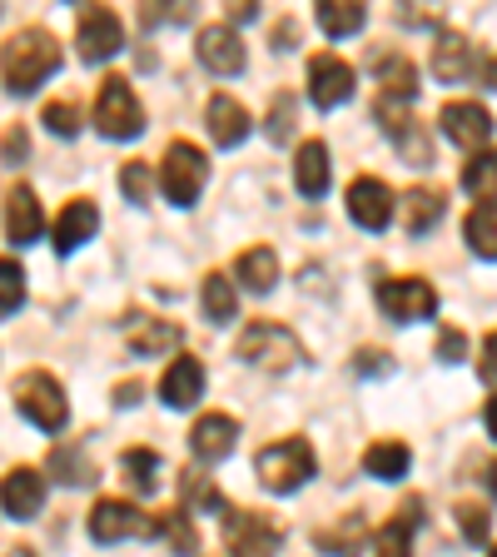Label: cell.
Instances as JSON below:
<instances>
[{"mask_svg":"<svg viewBox=\"0 0 497 557\" xmlns=\"http://www.w3.org/2000/svg\"><path fill=\"white\" fill-rule=\"evenodd\" d=\"M46 483H65V487H90L95 483V463L80 453V443H55V448H50Z\"/></svg>","mask_w":497,"mask_h":557,"instance_id":"29","label":"cell"},{"mask_svg":"<svg viewBox=\"0 0 497 557\" xmlns=\"http://www.w3.org/2000/svg\"><path fill=\"white\" fill-rule=\"evenodd\" d=\"M363 468H369L373 478H383V483H398V478H408V468H413V448H408L403 438H378L363 453Z\"/></svg>","mask_w":497,"mask_h":557,"instance_id":"30","label":"cell"},{"mask_svg":"<svg viewBox=\"0 0 497 557\" xmlns=\"http://www.w3.org/2000/svg\"><path fill=\"white\" fill-rule=\"evenodd\" d=\"M353 65L348 60H338L334 50H319V55H309V100L319 104V110H338V104L353 95Z\"/></svg>","mask_w":497,"mask_h":557,"instance_id":"13","label":"cell"},{"mask_svg":"<svg viewBox=\"0 0 497 557\" xmlns=\"http://www.w3.org/2000/svg\"><path fill=\"white\" fill-rule=\"evenodd\" d=\"M418 518H423V503L408 498V503H403V512H394V522H383V533H378V557H413Z\"/></svg>","mask_w":497,"mask_h":557,"instance_id":"31","label":"cell"},{"mask_svg":"<svg viewBox=\"0 0 497 557\" xmlns=\"http://www.w3.org/2000/svg\"><path fill=\"white\" fill-rule=\"evenodd\" d=\"M179 512H224V493L214 487V478L185 468L179 473Z\"/></svg>","mask_w":497,"mask_h":557,"instance_id":"33","label":"cell"},{"mask_svg":"<svg viewBox=\"0 0 497 557\" xmlns=\"http://www.w3.org/2000/svg\"><path fill=\"white\" fill-rule=\"evenodd\" d=\"M373 115L383 120V129H388V139H394L398 150H403L408 164H423L433 160V139H428V125H418L413 115H408V104L403 100H378L373 104Z\"/></svg>","mask_w":497,"mask_h":557,"instance_id":"11","label":"cell"},{"mask_svg":"<svg viewBox=\"0 0 497 557\" xmlns=\"http://www.w3.org/2000/svg\"><path fill=\"white\" fill-rule=\"evenodd\" d=\"M120 329H125L129 354H139V359L170 354V348H179V338H185V329H179V324H170V319H154V313H139V309H129Z\"/></svg>","mask_w":497,"mask_h":557,"instance_id":"15","label":"cell"},{"mask_svg":"<svg viewBox=\"0 0 497 557\" xmlns=\"http://www.w3.org/2000/svg\"><path fill=\"white\" fill-rule=\"evenodd\" d=\"M394 220L403 224L408 234H428L433 224L443 220V189L413 185V189H403V195H394Z\"/></svg>","mask_w":497,"mask_h":557,"instance_id":"22","label":"cell"},{"mask_svg":"<svg viewBox=\"0 0 497 557\" xmlns=\"http://www.w3.org/2000/svg\"><path fill=\"white\" fill-rule=\"evenodd\" d=\"M195 55H199V65H209L214 75H239L244 70V35L224 21L204 25V30L195 35Z\"/></svg>","mask_w":497,"mask_h":557,"instance_id":"16","label":"cell"},{"mask_svg":"<svg viewBox=\"0 0 497 557\" xmlns=\"http://www.w3.org/2000/svg\"><path fill=\"white\" fill-rule=\"evenodd\" d=\"M95 129L104 139H135L145 129V104H139L135 85L125 75H104L100 95H95Z\"/></svg>","mask_w":497,"mask_h":557,"instance_id":"5","label":"cell"},{"mask_svg":"<svg viewBox=\"0 0 497 557\" xmlns=\"http://www.w3.org/2000/svg\"><path fill=\"white\" fill-rule=\"evenodd\" d=\"M120 189H125L129 205H150V195H154V164L150 160L120 164Z\"/></svg>","mask_w":497,"mask_h":557,"instance_id":"39","label":"cell"},{"mask_svg":"<svg viewBox=\"0 0 497 557\" xmlns=\"http://www.w3.org/2000/svg\"><path fill=\"white\" fill-rule=\"evenodd\" d=\"M204 363L195 359V354H179V359L164 369V379H160V398L170 408H195L199 398H204Z\"/></svg>","mask_w":497,"mask_h":557,"instance_id":"20","label":"cell"},{"mask_svg":"<svg viewBox=\"0 0 497 557\" xmlns=\"http://www.w3.org/2000/svg\"><path fill=\"white\" fill-rule=\"evenodd\" d=\"M313 547L328 557H359L363 547H369V522H363V512H348V518H338L334 528H319V533H313Z\"/></svg>","mask_w":497,"mask_h":557,"instance_id":"25","label":"cell"},{"mask_svg":"<svg viewBox=\"0 0 497 557\" xmlns=\"http://www.w3.org/2000/svg\"><path fill=\"white\" fill-rule=\"evenodd\" d=\"M254 15H259L254 0H244V5H229V21H254Z\"/></svg>","mask_w":497,"mask_h":557,"instance_id":"49","label":"cell"},{"mask_svg":"<svg viewBox=\"0 0 497 557\" xmlns=\"http://www.w3.org/2000/svg\"><path fill=\"white\" fill-rule=\"evenodd\" d=\"M294 125H299V104H294L289 90H278L274 100H269V120H264V135L274 139V145H284V139L294 135Z\"/></svg>","mask_w":497,"mask_h":557,"instance_id":"38","label":"cell"},{"mask_svg":"<svg viewBox=\"0 0 497 557\" xmlns=\"http://www.w3.org/2000/svg\"><path fill=\"white\" fill-rule=\"evenodd\" d=\"M25 304V269L21 259H0V313H15Z\"/></svg>","mask_w":497,"mask_h":557,"instance_id":"42","label":"cell"},{"mask_svg":"<svg viewBox=\"0 0 497 557\" xmlns=\"http://www.w3.org/2000/svg\"><path fill=\"white\" fill-rule=\"evenodd\" d=\"M373 75H378V100H413L418 95V70L408 55H394V50H383L373 60Z\"/></svg>","mask_w":497,"mask_h":557,"instance_id":"26","label":"cell"},{"mask_svg":"<svg viewBox=\"0 0 497 557\" xmlns=\"http://www.w3.org/2000/svg\"><path fill=\"white\" fill-rule=\"evenodd\" d=\"M438 125L452 145H463V150H473V154H483L487 145H493V115H487L477 100H448L438 110Z\"/></svg>","mask_w":497,"mask_h":557,"instance_id":"12","label":"cell"},{"mask_svg":"<svg viewBox=\"0 0 497 557\" xmlns=\"http://www.w3.org/2000/svg\"><path fill=\"white\" fill-rule=\"evenodd\" d=\"M90 537L95 543H125V537H154V518L139 512L125 498H100L90 508Z\"/></svg>","mask_w":497,"mask_h":557,"instance_id":"10","label":"cell"},{"mask_svg":"<svg viewBox=\"0 0 497 557\" xmlns=\"http://www.w3.org/2000/svg\"><path fill=\"white\" fill-rule=\"evenodd\" d=\"M463 354H468V334L463 329H452V324H443L438 329V363H463Z\"/></svg>","mask_w":497,"mask_h":557,"instance_id":"44","label":"cell"},{"mask_svg":"<svg viewBox=\"0 0 497 557\" xmlns=\"http://www.w3.org/2000/svg\"><path fill=\"white\" fill-rule=\"evenodd\" d=\"M433 75L448 85L473 75V46L458 30H438V40H433Z\"/></svg>","mask_w":497,"mask_h":557,"instance_id":"27","label":"cell"},{"mask_svg":"<svg viewBox=\"0 0 497 557\" xmlns=\"http://www.w3.org/2000/svg\"><path fill=\"white\" fill-rule=\"evenodd\" d=\"M40 125L50 129V135H60V139H70V135H80V125H85V110L75 100H50L46 104V115H40Z\"/></svg>","mask_w":497,"mask_h":557,"instance_id":"41","label":"cell"},{"mask_svg":"<svg viewBox=\"0 0 497 557\" xmlns=\"http://www.w3.org/2000/svg\"><path fill=\"white\" fill-rule=\"evenodd\" d=\"M209 180V154L199 150V145H189V139H174L170 150H164L160 160V189L170 205L189 209L199 199V189H204Z\"/></svg>","mask_w":497,"mask_h":557,"instance_id":"6","label":"cell"},{"mask_svg":"<svg viewBox=\"0 0 497 557\" xmlns=\"http://www.w3.org/2000/svg\"><path fill=\"white\" fill-rule=\"evenodd\" d=\"M458 522H463V537H468L473 547H487V543H493V508H487V503L463 498V503H458Z\"/></svg>","mask_w":497,"mask_h":557,"instance_id":"40","label":"cell"},{"mask_svg":"<svg viewBox=\"0 0 497 557\" xmlns=\"http://www.w3.org/2000/svg\"><path fill=\"white\" fill-rule=\"evenodd\" d=\"M95 230H100V209H95V199H70V205L60 209V220H55V249L60 255H75L80 244L95 239Z\"/></svg>","mask_w":497,"mask_h":557,"instance_id":"24","label":"cell"},{"mask_svg":"<svg viewBox=\"0 0 497 557\" xmlns=\"http://www.w3.org/2000/svg\"><path fill=\"white\" fill-rule=\"evenodd\" d=\"M463 234H468V249H473L477 259H487V264H493V259H497V205H493V195H483L473 209H468Z\"/></svg>","mask_w":497,"mask_h":557,"instance_id":"32","label":"cell"},{"mask_svg":"<svg viewBox=\"0 0 497 557\" xmlns=\"http://www.w3.org/2000/svg\"><path fill=\"white\" fill-rule=\"evenodd\" d=\"M477 369H483V383H493V334H483V363Z\"/></svg>","mask_w":497,"mask_h":557,"instance_id":"48","label":"cell"},{"mask_svg":"<svg viewBox=\"0 0 497 557\" xmlns=\"http://www.w3.org/2000/svg\"><path fill=\"white\" fill-rule=\"evenodd\" d=\"M234 278H239L249 294H269L278 284V255L269 249V244H254V249H244L239 259H234Z\"/></svg>","mask_w":497,"mask_h":557,"instance_id":"28","label":"cell"},{"mask_svg":"<svg viewBox=\"0 0 497 557\" xmlns=\"http://www.w3.org/2000/svg\"><path fill=\"white\" fill-rule=\"evenodd\" d=\"M75 46H80V60L85 65H104L110 55H120L125 46V25L110 5H80L75 15Z\"/></svg>","mask_w":497,"mask_h":557,"instance_id":"9","label":"cell"},{"mask_svg":"<svg viewBox=\"0 0 497 557\" xmlns=\"http://www.w3.org/2000/svg\"><path fill=\"white\" fill-rule=\"evenodd\" d=\"M5 557H35V553H30V547H11V553H5Z\"/></svg>","mask_w":497,"mask_h":557,"instance_id":"51","label":"cell"},{"mask_svg":"<svg viewBox=\"0 0 497 557\" xmlns=\"http://www.w3.org/2000/svg\"><path fill=\"white\" fill-rule=\"evenodd\" d=\"M313 468H319V458H313L309 438H299V433L269 443V448L254 458V473L269 493H299V487L313 478Z\"/></svg>","mask_w":497,"mask_h":557,"instance_id":"3","label":"cell"},{"mask_svg":"<svg viewBox=\"0 0 497 557\" xmlns=\"http://www.w3.org/2000/svg\"><path fill=\"white\" fill-rule=\"evenodd\" d=\"M234 443H239V423L229 413H199V423L189 429V448H195L199 463H220L229 458Z\"/></svg>","mask_w":497,"mask_h":557,"instance_id":"18","label":"cell"},{"mask_svg":"<svg viewBox=\"0 0 497 557\" xmlns=\"http://www.w3.org/2000/svg\"><path fill=\"white\" fill-rule=\"evenodd\" d=\"M204 125H209V139L220 145V150H234V145H244L249 139V110H244L234 95H214L209 100V110H204Z\"/></svg>","mask_w":497,"mask_h":557,"instance_id":"21","label":"cell"},{"mask_svg":"<svg viewBox=\"0 0 497 557\" xmlns=\"http://www.w3.org/2000/svg\"><path fill=\"white\" fill-rule=\"evenodd\" d=\"M120 468H125L135 493H154V487H160V453L154 448H129L125 458H120Z\"/></svg>","mask_w":497,"mask_h":557,"instance_id":"37","label":"cell"},{"mask_svg":"<svg viewBox=\"0 0 497 557\" xmlns=\"http://www.w3.org/2000/svg\"><path fill=\"white\" fill-rule=\"evenodd\" d=\"M199 299H204L209 324H229L234 313H239V289L229 284V274H204V284H199Z\"/></svg>","mask_w":497,"mask_h":557,"instance_id":"35","label":"cell"},{"mask_svg":"<svg viewBox=\"0 0 497 557\" xmlns=\"http://www.w3.org/2000/svg\"><path fill=\"white\" fill-rule=\"evenodd\" d=\"M239 359L254 363V369H269V373H284L303 359L299 338H294L289 324H274V319H249L239 334Z\"/></svg>","mask_w":497,"mask_h":557,"instance_id":"4","label":"cell"},{"mask_svg":"<svg viewBox=\"0 0 497 557\" xmlns=\"http://www.w3.org/2000/svg\"><path fill=\"white\" fill-rule=\"evenodd\" d=\"M115 398H125V408H129V404H135V398H139V383H135V379H129V383H120V388H115Z\"/></svg>","mask_w":497,"mask_h":557,"instance_id":"50","label":"cell"},{"mask_svg":"<svg viewBox=\"0 0 497 557\" xmlns=\"http://www.w3.org/2000/svg\"><path fill=\"white\" fill-rule=\"evenodd\" d=\"M154 537H170V547H174L179 557H195V553H199L195 522H189V512H179V508L154 512Z\"/></svg>","mask_w":497,"mask_h":557,"instance_id":"36","label":"cell"},{"mask_svg":"<svg viewBox=\"0 0 497 557\" xmlns=\"http://www.w3.org/2000/svg\"><path fill=\"white\" fill-rule=\"evenodd\" d=\"M0 508L11 512L15 522L35 518V512L46 508V473L40 468H11V473L0 478Z\"/></svg>","mask_w":497,"mask_h":557,"instance_id":"17","label":"cell"},{"mask_svg":"<svg viewBox=\"0 0 497 557\" xmlns=\"http://www.w3.org/2000/svg\"><path fill=\"white\" fill-rule=\"evenodd\" d=\"M348 214H353L359 230L383 234L394 224V189L383 185L378 174H359V180L348 185Z\"/></svg>","mask_w":497,"mask_h":557,"instance_id":"14","label":"cell"},{"mask_svg":"<svg viewBox=\"0 0 497 557\" xmlns=\"http://www.w3.org/2000/svg\"><path fill=\"white\" fill-rule=\"evenodd\" d=\"M294 185L303 199H324L334 185V170H328V145L324 139H303L299 154H294Z\"/></svg>","mask_w":497,"mask_h":557,"instance_id":"23","label":"cell"},{"mask_svg":"<svg viewBox=\"0 0 497 557\" xmlns=\"http://www.w3.org/2000/svg\"><path fill=\"white\" fill-rule=\"evenodd\" d=\"M55 70H60V40L50 30H40V25H25L0 46V85L11 95H35Z\"/></svg>","mask_w":497,"mask_h":557,"instance_id":"1","label":"cell"},{"mask_svg":"<svg viewBox=\"0 0 497 557\" xmlns=\"http://www.w3.org/2000/svg\"><path fill=\"white\" fill-rule=\"evenodd\" d=\"M46 230V209H40V195L30 185H11L5 195V239L11 244H35Z\"/></svg>","mask_w":497,"mask_h":557,"instance_id":"19","label":"cell"},{"mask_svg":"<svg viewBox=\"0 0 497 557\" xmlns=\"http://www.w3.org/2000/svg\"><path fill=\"white\" fill-rule=\"evenodd\" d=\"M378 309L394 319V324H423L438 313V289L428 278L418 274H398V278H383L378 284Z\"/></svg>","mask_w":497,"mask_h":557,"instance_id":"8","label":"cell"},{"mask_svg":"<svg viewBox=\"0 0 497 557\" xmlns=\"http://www.w3.org/2000/svg\"><path fill=\"white\" fill-rule=\"evenodd\" d=\"M353 373H363V379H383V373H394V359H388L383 348H359V354H353Z\"/></svg>","mask_w":497,"mask_h":557,"instance_id":"45","label":"cell"},{"mask_svg":"<svg viewBox=\"0 0 497 557\" xmlns=\"http://www.w3.org/2000/svg\"><path fill=\"white\" fill-rule=\"evenodd\" d=\"M15 408H21L25 423H35L40 433H60L70 423V404H65V388H60L55 373L46 369H25L11 388Z\"/></svg>","mask_w":497,"mask_h":557,"instance_id":"2","label":"cell"},{"mask_svg":"<svg viewBox=\"0 0 497 557\" xmlns=\"http://www.w3.org/2000/svg\"><path fill=\"white\" fill-rule=\"evenodd\" d=\"M369 11H363L359 0H319V30L328 40H344V35H359Z\"/></svg>","mask_w":497,"mask_h":557,"instance_id":"34","label":"cell"},{"mask_svg":"<svg viewBox=\"0 0 497 557\" xmlns=\"http://www.w3.org/2000/svg\"><path fill=\"white\" fill-rule=\"evenodd\" d=\"M294 40H299V25H294V21H278L274 25V50H294Z\"/></svg>","mask_w":497,"mask_h":557,"instance_id":"47","label":"cell"},{"mask_svg":"<svg viewBox=\"0 0 497 557\" xmlns=\"http://www.w3.org/2000/svg\"><path fill=\"white\" fill-rule=\"evenodd\" d=\"M0 160L21 164L25 160V125H11V135H5V150H0Z\"/></svg>","mask_w":497,"mask_h":557,"instance_id":"46","label":"cell"},{"mask_svg":"<svg viewBox=\"0 0 497 557\" xmlns=\"http://www.w3.org/2000/svg\"><path fill=\"white\" fill-rule=\"evenodd\" d=\"M278 543H284V528L269 512L224 508V547H229V557H274Z\"/></svg>","mask_w":497,"mask_h":557,"instance_id":"7","label":"cell"},{"mask_svg":"<svg viewBox=\"0 0 497 557\" xmlns=\"http://www.w3.org/2000/svg\"><path fill=\"white\" fill-rule=\"evenodd\" d=\"M463 189L468 195H493V150H483V154H473L468 160V170H463Z\"/></svg>","mask_w":497,"mask_h":557,"instance_id":"43","label":"cell"}]
</instances>
